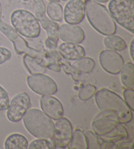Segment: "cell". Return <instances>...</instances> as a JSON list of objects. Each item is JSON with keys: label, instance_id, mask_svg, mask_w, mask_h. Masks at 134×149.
Instances as JSON below:
<instances>
[{"label": "cell", "instance_id": "1", "mask_svg": "<svg viewBox=\"0 0 134 149\" xmlns=\"http://www.w3.org/2000/svg\"><path fill=\"white\" fill-rule=\"evenodd\" d=\"M84 3L88 20L97 32L104 36L115 34L117 25L106 7L93 0H85Z\"/></svg>", "mask_w": 134, "mask_h": 149}, {"label": "cell", "instance_id": "2", "mask_svg": "<svg viewBox=\"0 0 134 149\" xmlns=\"http://www.w3.org/2000/svg\"><path fill=\"white\" fill-rule=\"evenodd\" d=\"M97 106L102 111L110 110L115 112L118 117V121L122 124H128L133 118V111L126 103L124 100L107 88L99 89L95 93Z\"/></svg>", "mask_w": 134, "mask_h": 149}, {"label": "cell", "instance_id": "3", "mask_svg": "<svg viewBox=\"0 0 134 149\" xmlns=\"http://www.w3.org/2000/svg\"><path fill=\"white\" fill-rule=\"evenodd\" d=\"M22 118L26 129L33 137L52 139L55 123L45 113L37 109H28Z\"/></svg>", "mask_w": 134, "mask_h": 149}, {"label": "cell", "instance_id": "4", "mask_svg": "<svg viewBox=\"0 0 134 149\" xmlns=\"http://www.w3.org/2000/svg\"><path fill=\"white\" fill-rule=\"evenodd\" d=\"M11 22L15 30L22 36L30 39L37 38L41 33V25L34 15L25 9L12 12Z\"/></svg>", "mask_w": 134, "mask_h": 149}, {"label": "cell", "instance_id": "5", "mask_svg": "<svg viewBox=\"0 0 134 149\" xmlns=\"http://www.w3.org/2000/svg\"><path fill=\"white\" fill-rule=\"evenodd\" d=\"M108 9L113 20L134 33V0H110Z\"/></svg>", "mask_w": 134, "mask_h": 149}, {"label": "cell", "instance_id": "6", "mask_svg": "<svg viewBox=\"0 0 134 149\" xmlns=\"http://www.w3.org/2000/svg\"><path fill=\"white\" fill-rule=\"evenodd\" d=\"M0 32L13 43L15 50L18 55H28L40 61L43 64L45 63L44 52L30 47L26 41L15 30L13 26L1 20L0 22Z\"/></svg>", "mask_w": 134, "mask_h": 149}, {"label": "cell", "instance_id": "7", "mask_svg": "<svg viewBox=\"0 0 134 149\" xmlns=\"http://www.w3.org/2000/svg\"><path fill=\"white\" fill-rule=\"evenodd\" d=\"M27 84L31 90L40 95H52L58 90L55 81L43 74L28 76Z\"/></svg>", "mask_w": 134, "mask_h": 149}, {"label": "cell", "instance_id": "8", "mask_svg": "<svg viewBox=\"0 0 134 149\" xmlns=\"http://www.w3.org/2000/svg\"><path fill=\"white\" fill-rule=\"evenodd\" d=\"M72 135L73 127L68 118L61 117L56 120L52 138L55 148H68L71 139Z\"/></svg>", "mask_w": 134, "mask_h": 149}, {"label": "cell", "instance_id": "9", "mask_svg": "<svg viewBox=\"0 0 134 149\" xmlns=\"http://www.w3.org/2000/svg\"><path fill=\"white\" fill-rule=\"evenodd\" d=\"M32 106L30 97L26 92H22L15 96L7 109V117L9 121L18 122Z\"/></svg>", "mask_w": 134, "mask_h": 149}, {"label": "cell", "instance_id": "10", "mask_svg": "<svg viewBox=\"0 0 134 149\" xmlns=\"http://www.w3.org/2000/svg\"><path fill=\"white\" fill-rule=\"evenodd\" d=\"M119 124L118 117L115 112L105 110L94 118L92 126L97 136H102L111 132Z\"/></svg>", "mask_w": 134, "mask_h": 149}, {"label": "cell", "instance_id": "11", "mask_svg": "<svg viewBox=\"0 0 134 149\" xmlns=\"http://www.w3.org/2000/svg\"><path fill=\"white\" fill-rule=\"evenodd\" d=\"M99 63L107 72L116 75L122 70L124 61L121 55L116 51L104 50L99 54Z\"/></svg>", "mask_w": 134, "mask_h": 149}, {"label": "cell", "instance_id": "12", "mask_svg": "<svg viewBox=\"0 0 134 149\" xmlns=\"http://www.w3.org/2000/svg\"><path fill=\"white\" fill-rule=\"evenodd\" d=\"M85 17L84 3L82 0H69L64 10V18L68 24H79Z\"/></svg>", "mask_w": 134, "mask_h": 149}, {"label": "cell", "instance_id": "13", "mask_svg": "<svg viewBox=\"0 0 134 149\" xmlns=\"http://www.w3.org/2000/svg\"><path fill=\"white\" fill-rule=\"evenodd\" d=\"M58 37L64 42L79 44L84 40L85 34L83 29L77 24H64L59 26Z\"/></svg>", "mask_w": 134, "mask_h": 149}, {"label": "cell", "instance_id": "14", "mask_svg": "<svg viewBox=\"0 0 134 149\" xmlns=\"http://www.w3.org/2000/svg\"><path fill=\"white\" fill-rule=\"evenodd\" d=\"M40 104L43 112L52 120H57L63 116V105L56 97L51 95H42L40 98Z\"/></svg>", "mask_w": 134, "mask_h": 149}, {"label": "cell", "instance_id": "15", "mask_svg": "<svg viewBox=\"0 0 134 149\" xmlns=\"http://www.w3.org/2000/svg\"><path fill=\"white\" fill-rule=\"evenodd\" d=\"M58 53L68 61H77L84 57L85 50L81 45L73 43H62L59 45Z\"/></svg>", "mask_w": 134, "mask_h": 149}, {"label": "cell", "instance_id": "16", "mask_svg": "<svg viewBox=\"0 0 134 149\" xmlns=\"http://www.w3.org/2000/svg\"><path fill=\"white\" fill-rule=\"evenodd\" d=\"M39 22H40L41 26L47 32L48 38L55 42H58V28L59 24L56 21L51 20L45 14H35Z\"/></svg>", "mask_w": 134, "mask_h": 149}, {"label": "cell", "instance_id": "17", "mask_svg": "<svg viewBox=\"0 0 134 149\" xmlns=\"http://www.w3.org/2000/svg\"><path fill=\"white\" fill-rule=\"evenodd\" d=\"M128 137V131L122 124H118L114 130L107 134L98 136L100 142L105 143H114L124 139H127Z\"/></svg>", "mask_w": 134, "mask_h": 149}, {"label": "cell", "instance_id": "18", "mask_svg": "<svg viewBox=\"0 0 134 149\" xmlns=\"http://www.w3.org/2000/svg\"><path fill=\"white\" fill-rule=\"evenodd\" d=\"M23 63L26 68L32 75L44 74L46 72V66L44 64L35 58L28 55H24Z\"/></svg>", "mask_w": 134, "mask_h": 149}, {"label": "cell", "instance_id": "19", "mask_svg": "<svg viewBox=\"0 0 134 149\" xmlns=\"http://www.w3.org/2000/svg\"><path fill=\"white\" fill-rule=\"evenodd\" d=\"M28 141L24 135L13 133L6 139L5 148L6 149H27Z\"/></svg>", "mask_w": 134, "mask_h": 149}, {"label": "cell", "instance_id": "20", "mask_svg": "<svg viewBox=\"0 0 134 149\" xmlns=\"http://www.w3.org/2000/svg\"><path fill=\"white\" fill-rule=\"evenodd\" d=\"M104 43L107 48L115 51H122L127 47L125 40L119 36L115 34L107 36L104 38Z\"/></svg>", "mask_w": 134, "mask_h": 149}, {"label": "cell", "instance_id": "21", "mask_svg": "<svg viewBox=\"0 0 134 149\" xmlns=\"http://www.w3.org/2000/svg\"><path fill=\"white\" fill-rule=\"evenodd\" d=\"M68 148L70 149H88L86 136L82 131L78 129L74 131Z\"/></svg>", "mask_w": 134, "mask_h": 149}, {"label": "cell", "instance_id": "22", "mask_svg": "<svg viewBox=\"0 0 134 149\" xmlns=\"http://www.w3.org/2000/svg\"><path fill=\"white\" fill-rule=\"evenodd\" d=\"M121 72V81L122 84L128 89L134 88V65L128 63L124 65Z\"/></svg>", "mask_w": 134, "mask_h": 149}, {"label": "cell", "instance_id": "23", "mask_svg": "<svg viewBox=\"0 0 134 149\" xmlns=\"http://www.w3.org/2000/svg\"><path fill=\"white\" fill-rule=\"evenodd\" d=\"M72 65L80 74H89L94 70L95 61L92 58L84 56L77 60Z\"/></svg>", "mask_w": 134, "mask_h": 149}, {"label": "cell", "instance_id": "24", "mask_svg": "<svg viewBox=\"0 0 134 149\" xmlns=\"http://www.w3.org/2000/svg\"><path fill=\"white\" fill-rule=\"evenodd\" d=\"M48 17L56 22H61L64 17L63 7L58 2H50L47 8Z\"/></svg>", "mask_w": 134, "mask_h": 149}, {"label": "cell", "instance_id": "25", "mask_svg": "<svg viewBox=\"0 0 134 149\" xmlns=\"http://www.w3.org/2000/svg\"><path fill=\"white\" fill-rule=\"evenodd\" d=\"M54 143L52 139L47 140L43 139H37L33 141L32 142L28 144V148L29 149H50L54 148Z\"/></svg>", "mask_w": 134, "mask_h": 149}, {"label": "cell", "instance_id": "26", "mask_svg": "<svg viewBox=\"0 0 134 149\" xmlns=\"http://www.w3.org/2000/svg\"><path fill=\"white\" fill-rule=\"evenodd\" d=\"M59 64L60 67L63 68L64 72L68 75H70L75 81H79L80 80V73L75 69L73 65H71L68 60L65 61H61V60Z\"/></svg>", "mask_w": 134, "mask_h": 149}, {"label": "cell", "instance_id": "27", "mask_svg": "<svg viewBox=\"0 0 134 149\" xmlns=\"http://www.w3.org/2000/svg\"><path fill=\"white\" fill-rule=\"evenodd\" d=\"M96 87L92 84H87L80 90L79 97L81 101H86L90 99L96 92Z\"/></svg>", "mask_w": 134, "mask_h": 149}, {"label": "cell", "instance_id": "28", "mask_svg": "<svg viewBox=\"0 0 134 149\" xmlns=\"http://www.w3.org/2000/svg\"><path fill=\"white\" fill-rule=\"evenodd\" d=\"M85 135L87 138L88 146L89 149H102V145L100 143L98 136L96 133L88 131Z\"/></svg>", "mask_w": 134, "mask_h": 149}, {"label": "cell", "instance_id": "29", "mask_svg": "<svg viewBox=\"0 0 134 149\" xmlns=\"http://www.w3.org/2000/svg\"><path fill=\"white\" fill-rule=\"evenodd\" d=\"M10 101L7 91L0 86V111L7 110L9 107Z\"/></svg>", "mask_w": 134, "mask_h": 149}, {"label": "cell", "instance_id": "30", "mask_svg": "<svg viewBox=\"0 0 134 149\" xmlns=\"http://www.w3.org/2000/svg\"><path fill=\"white\" fill-rule=\"evenodd\" d=\"M44 60L47 63H59L61 60V56L56 50H47L44 52Z\"/></svg>", "mask_w": 134, "mask_h": 149}, {"label": "cell", "instance_id": "31", "mask_svg": "<svg viewBox=\"0 0 134 149\" xmlns=\"http://www.w3.org/2000/svg\"><path fill=\"white\" fill-rule=\"evenodd\" d=\"M124 101L127 104L129 108L131 111L134 110V91L133 89H126L124 91Z\"/></svg>", "mask_w": 134, "mask_h": 149}, {"label": "cell", "instance_id": "32", "mask_svg": "<svg viewBox=\"0 0 134 149\" xmlns=\"http://www.w3.org/2000/svg\"><path fill=\"white\" fill-rule=\"evenodd\" d=\"M112 146V148H133V142L131 140H128V138L124 139L113 143Z\"/></svg>", "mask_w": 134, "mask_h": 149}, {"label": "cell", "instance_id": "33", "mask_svg": "<svg viewBox=\"0 0 134 149\" xmlns=\"http://www.w3.org/2000/svg\"><path fill=\"white\" fill-rule=\"evenodd\" d=\"M11 51L7 48L0 47V65L9 60L11 57Z\"/></svg>", "mask_w": 134, "mask_h": 149}, {"label": "cell", "instance_id": "34", "mask_svg": "<svg viewBox=\"0 0 134 149\" xmlns=\"http://www.w3.org/2000/svg\"><path fill=\"white\" fill-rule=\"evenodd\" d=\"M33 1L35 3V14H45L46 7L43 0H33Z\"/></svg>", "mask_w": 134, "mask_h": 149}, {"label": "cell", "instance_id": "35", "mask_svg": "<svg viewBox=\"0 0 134 149\" xmlns=\"http://www.w3.org/2000/svg\"><path fill=\"white\" fill-rule=\"evenodd\" d=\"M45 46L49 51H55L58 48V42H55L50 38H47L45 41Z\"/></svg>", "mask_w": 134, "mask_h": 149}, {"label": "cell", "instance_id": "36", "mask_svg": "<svg viewBox=\"0 0 134 149\" xmlns=\"http://www.w3.org/2000/svg\"><path fill=\"white\" fill-rule=\"evenodd\" d=\"M45 66L46 68L55 71L56 72H60L61 70V67L59 63H47V64H45Z\"/></svg>", "mask_w": 134, "mask_h": 149}, {"label": "cell", "instance_id": "37", "mask_svg": "<svg viewBox=\"0 0 134 149\" xmlns=\"http://www.w3.org/2000/svg\"><path fill=\"white\" fill-rule=\"evenodd\" d=\"M133 42H134V39L131 40V42L130 43V54L131 56V58L132 60L133 61Z\"/></svg>", "mask_w": 134, "mask_h": 149}, {"label": "cell", "instance_id": "38", "mask_svg": "<svg viewBox=\"0 0 134 149\" xmlns=\"http://www.w3.org/2000/svg\"><path fill=\"white\" fill-rule=\"evenodd\" d=\"M94 1H96V2H98V3H107L108 1H109V0H93Z\"/></svg>", "mask_w": 134, "mask_h": 149}, {"label": "cell", "instance_id": "39", "mask_svg": "<svg viewBox=\"0 0 134 149\" xmlns=\"http://www.w3.org/2000/svg\"><path fill=\"white\" fill-rule=\"evenodd\" d=\"M2 9H1V3H0V22L2 20Z\"/></svg>", "mask_w": 134, "mask_h": 149}, {"label": "cell", "instance_id": "40", "mask_svg": "<svg viewBox=\"0 0 134 149\" xmlns=\"http://www.w3.org/2000/svg\"><path fill=\"white\" fill-rule=\"evenodd\" d=\"M48 1H49L50 2H59L61 0H48Z\"/></svg>", "mask_w": 134, "mask_h": 149}, {"label": "cell", "instance_id": "41", "mask_svg": "<svg viewBox=\"0 0 134 149\" xmlns=\"http://www.w3.org/2000/svg\"><path fill=\"white\" fill-rule=\"evenodd\" d=\"M62 1H66V0H62Z\"/></svg>", "mask_w": 134, "mask_h": 149}]
</instances>
